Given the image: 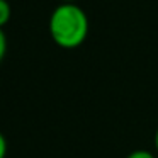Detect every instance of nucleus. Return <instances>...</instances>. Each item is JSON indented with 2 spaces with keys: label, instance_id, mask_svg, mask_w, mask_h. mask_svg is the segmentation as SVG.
Returning <instances> with one entry per match:
<instances>
[{
  "label": "nucleus",
  "instance_id": "f257e3e1",
  "mask_svg": "<svg viewBox=\"0 0 158 158\" xmlns=\"http://www.w3.org/2000/svg\"><path fill=\"white\" fill-rule=\"evenodd\" d=\"M49 34L65 49L78 48L89 34V17L77 2H61L49 17Z\"/></svg>",
  "mask_w": 158,
  "mask_h": 158
},
{
  "label": "nucleus",
  "instance_id": "f03ea898",
  "mask_svg": "<svg viewBox=\"0 0 158 158\" xmlns=\"http://www.w3.org/2000/svg\"><path fill=\"white\" fill-rule=\"evenodd\" d=\"M12 15V7L9 4V0H0V29H4V26L10 21Z\"/></svg>",
  "mask_w": 158,
  "mask_h": 158
},
{
  "label": "nucleus",
  "instance_id": "7ed1b4c3",
  "mask_svg": "<svg viewBox=\"0 0 158 158\" xmlns=\"http://www.w3.org/2000/svg\"><path fill=\"white\" fill-rule=\"evenodd\" d=\"M126 158H155V155L148 150H134V151H131Z\"/></svg>",
  "mask_w": 158,
  "mask_h": 158
},
{
  "label": "nucleus",
  "instance_id": "20e7f679",
  "mask_svg": "<svg viewBox=\"0 0 158 158\" xmlns=\"http://www.w3.org/2000/svg\"><path fill=\"white\" fill-rule=\"evenodd\" d=\"M5 53H7V38H5L4 29H0V63L5 58Z\"/></svg>",
  "mask_w": 158,
  "mask_h": 158
},
{
  "label": "nucleus",
  "instance_id": "39448f33",
  "mask_svg": "<svg viewBox=\"0 0 158 158\" xmlns=\"http://www.w3.org/2000/svg\"><path fill=\"white\" fill-rule=\"evenodd\" d=\"M5 155H7V139L0 133V158H5Z\"/></svg>",
  "mask_w": 158,
  "mask_h": 158
},
{
  "label": "nucleus",
  "instance_id": "423d86ee",
  "mask_svg": "<svg viewBox=\"0 0 158 158\" xmlns=\"http://www.w3.org/2000/svg\"><path fill=\"white\" fill-rule=\"evenodd\" d=\"M155 148H156V151H158V129H156V133H155Z\"/></svg>",
  "mask_w": 158,
  "mask_h": 158
},
{
  "label": "nucleus",
  "instance_id": "0eeeda50",
  "mask_svg": "<svg viewBox=\"0 0 158 158\" xmlns=\"http://www.w3.org/2000/svg\"><path fill=\"white\" fill-rule=\"evenodd\" d=\"M61 2H77V0H61Z\"/></svg>",
  "mask_w": 158,
  "mask_h": 158
}]
</instances>
